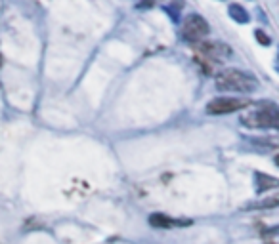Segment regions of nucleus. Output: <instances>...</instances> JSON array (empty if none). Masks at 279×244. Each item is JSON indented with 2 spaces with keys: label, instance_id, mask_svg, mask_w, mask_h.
Masks as SVG:
<instances>
[{
  "label": "nucleus",
  "instance_id": "2",
  "mask_svg": "<svg viewBox=\"0 0 279 244\" xmlns=\"http://www.w3.org/2000/svg\"><path fill=\"white\" fill-rule=\"evenodd\" d=\"M245 126L251 128H270V130H279V109L274 103H262L258 109L245 115L241 119Z\"/></svg>",
  "mask_w": 279,
  "mask_h": 244
},
{
  "label": "nucleus",
  "instance_id": "1",
  "mask_svg": "<svg viewBox=\"0 0 279 244\" xmlns=\"http://www.w3.org/2000/svg\"><path fill=\"white\" fill-rule=\"evenodd\" d=\"M214 84L224 92H241L251 94L258 90V80L251 73H245L239 69H224L214 76Z\"/></svg>",
  "mask_w": 279,
  "mask_h": 244
},
{
  "label": "nucleus",
  "instance_id": "6",
  "mask_svg": "<svg viewBox=\"0 0 279 244\" xmlns=\"http://www.w3.org/2000/svg\"><path fill=\"white\" fill-rule=\"evenodd\" d=\"M149 223L157 229H172V227H182V225H187L189 221L187 220H174V218H169L165 214H153L149 216Z\"/></svg>",
  "mask_w": 279,
  "mask_h": 244
},
{
  "label": "nucleus",
  "instance_id": "11",
  "mask_svg": "<svg viewBox=\"0 0 279 244\" xmlns=\"http://www.w3.org/2000/svg\"><path fill=\"white\" fill-rule=\"evenodd\" d=\"M276 164H278V166H279V155H278V157H276Z\"/></svg>",
  "mask_w": 279,
  "mask_h": 244
},
{
  "label": "nucleus",
  "instance_id": "7",
  "mask_svg": "<svg viewBox=\"0 0 279 244\" xmlns=\"http://www.w3.org/2000/svg\"><path fill=\"white\" fill-rule=\"evenodd\" d=\"M255 182H256V191L258 193H264V191H270V189H278L279 187V180L274 178V176H268V174H262V172H256L255 174Z\"/></svg>",
  "mask_w": 279,
  "mask_h": 244
},
{
  "label": "nucleus",
  "instance_id": "3",
  "mask_svg": "<svg viewBox=\"0 0 279 244\" xmlns=\"http://www.w3.org/2000/svg\"><path fill=\"white\" fill-rule=\"evenodd\" d=\"M208 23L205 17H201L199 13H189L182 23V37L187 42H201L203 38L208 35Z\"/></svg>",
  "mask_w": 279,
  "mask_h": 244
},
{
  "label": "nucleus",
  "instance_id": "4",
  "mask_svg": "<svg viewBox=\"0 0 279 244\" xmlns=\"http://www.w3.org/2000/svg\"><path fill=\"white\" fill-rule=\"evenodd\" d=\"M247 105H251L247 99L216 98V99H212V101L206 105V113H208V115H228V113H235V111L245 109Z\"/></svg>",
  "mask_w": 279,
  "mask_h": 244
},
{
  "label": "nucleus",
  "instance_id": "5",
  "mask_svg": "<svg viewBox=\"0 0 279 244\" xmlns=\"http://www.w3.org/2000/svg\"><path fill=\"white\" fill-rule=\"evenodd\" d=\"M197 46L201 50V54H205L212 61H224L231 56L230 46H226L224 42H199Z\"/></svg>",
  "mask_w": 279,
  "mask_h": 244
},
{
  "label": "nucleus",
  "instance_id": "10",
  "mask_svg": "<svg viewBox=\"0 0 279 244\" xmlns=\"http://www.w3.org/2000/svg\"><path fill=\"white\" fill-rule=\"evenodd\" d=\"M255 37H256V40L262 44V46H270V42H272V40H270V37H268L264 31H260V29H256Z\"/></svg>",
  "mask_w": 279,
  "mask_h": 244
},
{
  "label": "nucleus",
  "instance_id": "8",
  "mask_svg": "<svg viewBox=\"0 0 279 244\" xmlns=\"http://www.w3.org/2000/svg\"><path fill=\"white\" fill-rule=\"evenodd\" d=\"M230 15H231V19H235L237 23H249V19H251V15L247 13V10H245L243 6H239V4H231Z\"/></svg>",
  "mask_w": 279,
  "mask_h": 244
},
{
  "label": "nucleus",
  "instance_id": "9",
  "mask_svg": "<svg viewBox=\"0 0 279 244\" xmlns=\"http://www.w3.org/2000/svg\"><path fill=\"white\" fill-rule=\"evenodd\" d=\"M279 206V195L274 196H266L264 200H258V202H253L251 204V210H264V208H276Z\"/></svg>",
  "mask_w": 279,
  "mask_h": 244
}]
</instances>
